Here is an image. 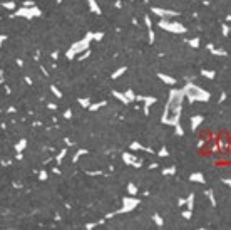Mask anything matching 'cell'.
<instances>
[{
  "label": "cell",
  "instance_id": "1",
  "mask_svg": "<svg viewBox=\"0 0 231 230\" xmlns=\"http://www.w3.org/2000/svg\"><path fill=\"white\" fill-rule=\"evenodd\" d=\"M184 91H171V103L168 108V114L164 118V123H178L181 114V101H183Z\"/></svg>",
  "mask_w": 231,
  "mask_h": 230
},
{
  "label": "cell",
  "instance_id": "2",
  "mask_svg": "<svg viewBox=\"0 0 231 230\" xmlns=\"http://www.w3.org/2000/svg\"><path fill=\"white\" fill-rule=\"evenodd\" d=\"M184 94L189 97V103H192V101H203V103H208L209 97H211V94H209L208 91H204V89H201V87L194 86V84L184 86Z\"/></svg>",
  "mask_w": 231,
  "mask_h": 230
},
{
  "label": "cell",
  "instance_id": "3",
  "mask_svg": "<svg viewBox=\"0 0 231 230\" xmlns=\"http://www.w3.org/2000/svg\"><path fill=\"white\" fill-rule=\"evenodd\" d=\"M161 27L168 30H173V32H178V34H183L184 32V27L181 24H168V22H161Z\"/></svg>",
  "mask_w": 231,
  "mask_h": 230
},
{
  "label": "cell",
  "instance_id": "4",
  "mask_svg": "<svg viewBox=\"0 0 231 230\" xmlns=\"http://www.w3.org/2000/svg\"><path fill=\"white\" fill-rule=\"evenodd\" d=\"M203 119H204L203 116H192V118H191V128H192V131H196V129H198V126L203 123Z\"/></svg>",
  "mask_w": 231,
  "mask_h": 230
},
{
  "label": "cell",
  "instance_id": "5",
  "mask_svg": "<svg viewBox=\"0 0 231 230\" xmlns=\"http://www.w3.org/2000/svg\"><path fill=\"white\" fill-rule=\"evenodd\" d=\"M189 180H191V182H196V183H204L206 182L203 173H192L191 176H189Z\"/></svg>",
  "mask_w": 231,
  "mask_h": 230
},
{
  "label": "cell",
  "instance_id": "6",
  "mask_svg": "<svg viewBox=\"0 0 231 230\" xmlns=\"http://www.w3.org/2000/svg\"><path fill=\"white\" fill-rule=\"evenodd\" d=\"M201 76H204L206 79H214V77H216V72H214V71H209V69H204L201 72Z\"/></svg>",
  "mask_w": 231,
  "mask_h": 230
},
{
  "label": "cell",
  "instance_id": "7",
  "mask_svg": "<svg viewBox=\"0 0 231 230\" xmlns=\"http://www.w3.org/2000/svg\"><path fill=\"white\" fill-rule=\"evenodd\" d=\"M206 197L209 198V201H211L213 207H216V198H214V193H213V190H206Z\"/></svg>",
  "mask_w": 231,
  "mask_h": 230
},
{
  "label": "cell",
  "instance_id": "8",
  "mask_svg": "<svg viewBox=\"0 0 231 230\" xmlns=\"http://www.w3.org/2000/svg\"><path fill=\"white\" fill-rule=\"evenodd\" d=\"M221 32H223V35H224V37H228V35L231 34V27L228 25V24H223V25H221Z\"/></svg>",
  "mask_w": 231,
  "mask_h": 230
},
{
  "label": "cell",
  "instance_id": "9",
  "mask_svg": "<svg viewBox=\"0 0 231 230\" xmlns=\"http://www.w3.org/2000/svg\"><path fill=\"white\" fill-rule=\"evenodd\" d=\"M209 50H211L214 56H226V50H224V49H214V47H211Z\"/></svg>",
  "mask_w": 231,
  "mask_h": 230
},
{
  "label": "cell",
  "instance_id": "10",
  "mask_svg": "<svg viewBox=\"0 0 231 230\" xmlns=\"http://www.w3.org/2000/svg\"><path fill=\"white\" fill-rule=\"evenodd\" d=\"M188 44L191 46V47H199V37H194V39H191V40H188Z\"/></svg>",
  "mask_w": 231,
  "mask_h": 230
},
{
  "label": "cell",
  "instance_id": "11",
  "mask_svg": "<svg viewBox=\"0 0 231 230\" xmlns=\"http://www.w3.org/2000/svg\"><path fill=\"white\" fill-rule=\"evenodd\" d=\"M186 203H188V208H189V210H192V207H194V195H189V198H188V200H186Z\"/></svg>",
  "mask_w": 231,
  "mask_h": 230
},
{
  "label": "cell",
  "instance_id": "12",
  "mask_svg": "<svg viewBox=\"0 0 231 230\" xmlns=\"http://www.w3.org/2000/svg\"><path fill=\"white\" fill-rule=\"evenodd\" d=\"M224 101H226V93H224V91H223L221 94H220V99H218V103H220V104H221V103H224Z\"/></svg>",
  "mask_w": 231,
  "mask_h": 230
},
{
  "label": "cell",
  "instance_id": "13",
  "mask_svg": "<svg viewBox=\"0 0 231 230\" xmlns=\"http://www.w3.org/2000/svg\"><path fill=\"white\" fill-rule=\"evenodd\" d=\"M221 182L224 183V185H226V186H230V188H231V178H223Z\"/></svg>",
  "mask_w": 231,
  "mask_h": 230
},
{
  "label": "cell",
  "instance_id": "14",
  "mask_svg": "<svg viewBox=\"0 0 231 230\" xmlns=\"http://www.w3.org/2000/svg\"><path fill=\"white\" fill-rule=\"evenodd\" d=\"M183 217H184V218H191V217H192L191 210H186V212H184V213H183Z\"/></svg>",
  "mask_w": 231,
  "mask_h": 230
},
{
  "label": "cell",
  "instance_id": "15",
  "mask_svg": "<svg viewBox=\"0 0 231 230\" xmlns=\"http://www.w3.org/2000/svg\"><path fill=\"white\" fill-rule=\"evenodd\" d=\"M176 133L179 134V136L183 134V128H181V126H179V125H176Z\"/></svg>",
  "mask_w": 231,
  "mask_h": 230
},
{
  "label": "cell",
  "instance_id": "16",
  "mask_svg": "<svg viewBox=\"0 0 231 230\" xmlns=\"http://www.w3.org/2000/svg\"><path fill=\"white\" fill-rule=\"evenodd\" d=\"M164 79V81H166V82H171V84H173L174 82V79H171V77H168V76H161Z\"/></svg>",
  "mask_w": 231,
  "mask_h": 230
},
{
  "label": "cell",
  "instance_id": "17",
  "mask_svg": "<svg viewBox=\"0 0 231 230\" xmlns=\"http://www.w3.org/2000/svg\"><path fill=\"white\" fill-rule=\"evenodd\" d=\"M154 220L157 222V223H159V225H161V223H163V220H161V218H159V217H157V215H154Z\"/></svg>",
  "mask_w": 231,
  "mask_h": 230
},
{
  "label": "cell",
  "instance_id": "18",
  "mask_svg": "<svg viewBox=\"0 0 231 230\" xmlns=\"http://www.w3.org/2000/svg\"><path fill=\"white\" fill-rule=\"evenodd\" d=\"M129 192H132V193H134V192H136V188H134V185H129Z\"/></svg>",
  "mask_w": 231,
  "mask_h": 230
},
{
  "label": "cell",
  "instance_id": "19",
  "mask_svg": "<svg viewBox=\"0 0 231 230\" xmlns=\"http://www.w3.org/2000/svg\"><path fill=\"white\" fill-rule=\"evenodd\" d=\"M164 173H168V175H169V173H174V168H169V170H166Z\"/></svg>",
  "mask_w": 231,
  "mask_h": 230
},
{
  "label": "cell",
  "instance_id": "20",
  "mask_svg": "<svg viewBox=\"0 0 231 230\" xmlns=\"http://www.w3.org/2000/svg\"><path fill=\"white\" fill-rule=\"evenodd\" d=\"M226 20H228V22H231V15H228V17H226Z\"/></svg>",
  "mask_w": 231,
  "mask_h": 230
}]
</instances>
